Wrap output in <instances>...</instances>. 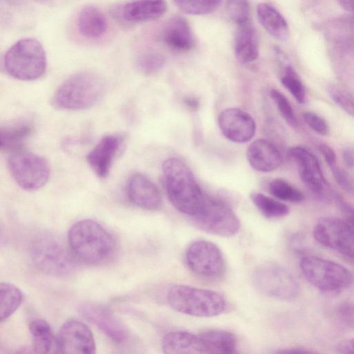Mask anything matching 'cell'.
I'll use <instances>...</instances> for the list:
<instances>
[{"mask_svg": "<svg viewBox=\"0 0 354 354\" xmlns=\"http://www.w3.org/2000/svg\"><path fill=\"white\" fill-rule=\"evenodd\" d=\"M167 8L165 0H136L123 6L122 15L127 21L145 22L160 18Z\"/></svg>", "mask_w": 354, "mask_h": 354, "instance_id": "21", "label": "cell"}, {"mask_svg": "<svg viewBox=\"0 0 354 354\" xmlns=\"http://www.w3.org/2000/svg\"><path fill=\"white\" fill-rule=\"evenodd\" d=\"M340 6L346 11L354 13V0H338Z\"/></svg>", "mask_w": 354, "mask_h": 354, "instance_id": "44", "label": "cell"}, {"mask_svg": "<svg viewBox=\"0 0 354 354\" xmlns=\"http://www.w3.org/2000/svg\"><path fill=\"white\" fill-rule=\"evenodd\" d=\"M289 153L297 162L304 184L315 194L322 196L326 182L317 158L308 149L299 146L291 148Z\"/></svg>", "mask_w": 354, "mask_h": 354, "instance_id": "18", "label": "cell"}, {"mask_svg": "<svg viewBox=\"0 0 354 354\" xmlns=\"http://www.w3.org/2000/svg\"><path fill=\"white\" fill-rule=\"evenodd\" d=\"M78 30L83 36L96 39L102 36L107 29L106 18L97 8L88 6L82 9L77 18Z\"/></svg>", "mask_w": 354, "mask_h": 354, "instance_id": "27", "label": "cell"}, {"mask_svg": "<svg viewBox=\"0 0 354 354\" xmlns=\"http://www.w3.org/2000/svg\"><path fill=\"white\" fill-rule=\"evenodd\" d=\"M236 59L242 64L256 60L259 56V44L257 32L250 24L241 26L237 30L234 41Z\"/></svg>", "mask_w": 354, "mask_h": 354, "instance_id": "24", "label": "cell"}, {"mask_svg": "<svg viewBox=\"0 0 354 354\" xmlns=\"http://www.w3.org/2000/svg\"><path fill=\"white\" fill-rule=\"evenodd\" d=\"M218 124L223 136L236 143L250 140L256 132L253 118L238 108H228L221 111L218 117Z\"/></svg>", "mask_w": 354, "mask_h": 354, "instance_id": "14", "label": "cell"}, {"mask_svg": "<svg viewBox=\"0 0 354 354\" xmlns=\"http://www.w3.org/2000/svg\"><path fill=\"white\" fill-rule=\"evenodd\" d=\"M165 63L161 54L148 52L140 55L136 60V66L144 74L150 75L160 71Z\"/></svg>", "mask_w": 354, "mask_h": 354, "instance_id": "35", "label": "cell"}, {"mask_svg": "<svg viewBox=\"0 0 354 354\" xmlns=\"http://www.w3.org/2000/svg\"><path fill=\"white\" fill-rule=\"evenodd\" d=\"M250 165L259 171L268 172L277 169L282 163V156L279 149L265 139L252 142L246 151Z\"/></svg>", "mask_w": 354, "mask_h": 354, "instance_id": "19", "label": "cell"}, {"mask_svg": "<svg viewBox=\"0 0 354 354\" xmlns=\"http://www.w3.org/2000/svg\"><path fill=\"white\" fill-rule=\"evenodd\" d=\"M167 300L176 311L199 317L221 315L229 307L227 299L218 292L182 284L169 289Z\"/></svg>", "mask_w": 354, "mask_h": 354, "instance_id": "4", "label": "cell"}, {"mask_svg": "<svg viewBox=\"0 0 354 354\" xmlns=\"http://www.w3.org/2000/svg\"><path fill=\"white\" fill-rule=\"evenodd\" d=\"M202 338L208 354L234 353L236 348V339L232 333L218 329L203 331L199 334Z\"/></svg>", "mask_w": 354, "mask_h": 354, "instance_id": "28", "label": "cell"}, {"mask_svg": "<svg viewBox=\"0 0 354 354\" xmlns=\"http://www.w3.org/2000/svg\"><path fill=\"white\" fill-rule=\"evenodd\" d=\"M253 283L263 295L279 300H291L299 293V283L288 269L274 263L263 264L254 271Z\"/></svg>", "mask_w": 354, "mask_h": 354, "instance_id": "10", "label": "cell"}, {"mask_svg": "<svg viewBox=\"0 0 354 354\" xmlns=\"http://www.w3.org/2000/svg\"><path fill=\"white\" fill-rule=\"evenodd\" d=\"M174 1L185 13L201 15L215 10L220 5L221 0H174Z\"/></svg>", "mask_w": 354, "mask_h": 354, "instance_id": "32", "label": "cell"}, {"mask_svg": "<svg viewBox=\"0 0 354 354\" xmlns=\"http://www.w3.org/2000/svg\"><path fill=\"white\" fill-rule=\"evenodd\" d=\"M277 353H286V354H292V353H313L310 351H308V350H306V349H304V348H288V349H285V350H283V351H278Z\"/></svg>", "mask_w": 354, "mask_h": 354, "instance_id": "45", "label": "cell"}, {"mask_svg": "<svg viewBox=\"0 0 354 354\" xmlns=\"http://www.w3.org/2000/svg\"><path fill=\"white\" fill-rule=\"evenodd\" d=\"M162 39L164 43L171 48L185 51L194 45V37L186 19L181 16L171 18L165 24Z\"/></svg>", "mask_w": 354, "mask_h": 354, "instance_id": "22", "label": "cell"}, {"mask_svg": "<svg viewBox=\"0 0 354 354\" xmlns=\"http://www.w3.org/2000/svg\"><path fill=\"white\" fill-rule=\"evenodd\" d=\"M67 240L77 260L88 264L104 262L113 255L115 249L113 236L93 219L75 222L68 232Z\"/></svg>", "mask_w": 354, "mask_h": 354, "instance_id": "2", "label": "cell"}, {"mask_svg": "<svg viewBox=\"0 0 354 354\" xmlns=\"http://www.w3.org/2000/svg\"><path fill=\"white\" fill-rule=\"evenodd\" d=\"M127 194L129 200L141 209L156 211L162 206V196L158 188L142 174H134L129 178Z\"/></svg>", "mask_w": 354, "mask_h": 354, "instance_id": "16", "label": "cell"}, {"mask_svg": "<svg viewBox=\"0 0 354 354\" xmlns=\"http://www.w3.org/2000/svg\"><path fill=\"white\" fill-rule=\"evenodd\" d=\"M8 167L16 183L26 191L40 189L50 176V167L44 157L21 149L10 153Z\"/></svg>", "mask_w": 354, "mask_h": 354, "instance_id": "9", "label": "cell"}, {"mask_svg": "<svg viewBox=\"0 0 354 354\" xmlns=\"http://www.w3.org/2000/svg\"><path fill=\"white\" fill-rule=\"evenodd\" d=\"M319 150L323 155L325 161L330 168L336 165V155L333 149L326 144H321L319 146Z\"/></svg>", "mask_w": 354, "mask_h": 354, "instance_id": "41", "label": "cell"}, {"mask_svg": "<svg viewBox=\"0 0 354 354\" xmlns=\"http://www.w3.org/2000/svg\"><path fill=\"white\" fill-rule=\"evenodd\" d=\"M3 64L13 78L31 81L46 72L47 60L41 44L34 38H24L14 44L6 53Z\"/></svg>", "mask_w": 354, "mask_h": 354, "instance_id": "6", "label": "cell"}, {"mask_svg": "<svg viewBox=\"0 0 354 354\" xmlns=\"http://www.w3.org/2000/svg\"><path fill=\"white\" fill-rule=\"evenodd\" d=\"M30 256L35 266L53 276H66L77 268V259L62 240L51 234L39 236L32 243Z\"/></svg>", "mask_w": 354, "mask_h": 354, "instance_id": "7", "label": "cell"}, {"mask_svg": "<svg viewBox=\"0 0 354 354\" xmlns=\"http://www.w3.org/2000/svg\"><path fill=\"white\" fill-rule=\"evenodd\" d=\"M303 117L306 123L316 133L322 136L328 134L329 127L322 118L313 112H306Z\"/></svg>", "mask_w": 354, "mask_h": 354, "instance_id": "38", "label": "cell"}, {"mask_svg": "<svg viewBox=\"0 0 354 354\" xmlns=\"http://www.w3.org/2000/svg\"><path fill=\"white\" fill-rule=\"evenodd\" d=\"M186 104L189 107L196 109L198 106V102L195 99L189 98L186 100Z\"/></svg>", "mask_w": 354, "mask_h": 354, "instance_id": "46", "label": "cell"}, {"mask_svg": "<svg viewBox=\"0 0 354 354\" xmlns=\"http://www.w3.org/2000/svg\"><path fill=\"white\" fill-rule=\"evenodd\" d=\"M162 348L167 354H208L200 335L187 331H172L162 340Z\"/></svg>", "mask_w": 354, "mask_h": 354, "instance_id": "20", "label": "cell"}, {"mask_svg": "<svg viewBox=\"0 0 354 354\" xmlns=\"http://www.w3.org/2000/svg\"><path fill=\"white\" fill-rule=\"evenodd\" d=\"M342 157L346 165L351 169H354V148L346 147L342 151Z\"/></svg>", "mask_w": 354, "mask_h": 354, "instance_id": "43", "label": "cell"}, {"mask_svg": "<svg viewBox=\"0 0 354 354\" xmlns=\"http://www.w3.org/2000/svg\"><path fill=\"white\" fill-rule=\"evenodd\" d=\"M281 82L298 103L304 102L306 95L304 86L291 66H288L285 68Z\"/></svg>", "mask_w": 354, "mask_h": 354, "instance_id": "34", "label": "cell"}, {"mask_svg": "<svg viewBox=\"0 0 354 354\" xmlns=\"http://www.w3.org/2000/svg\"><path fill=\"white\" fill-rule=\"evenodd\" d=\"M166 192L172 205L190 216L197 214L205 201V195L187 165L176 158L162 164Z\"/></svg>", "mask_w": 354, "mask_h": 354, "instance_id": "1", "label": "cell"}, {"mask_svg": "<svg viewBox=\"0 0 354 354\" xmlns=\"http://www.w3.org/2000/svg\"><path fill=\"white\" fill-rule=\"evenodd\" d=\"M336 351L339 353L354 354V337L339 343Z\"/></svg>", "mask_w": 354, "mask_h": 354, "instance_id": "42", "label": "cell"}, {"mask_svg": "<svg viewBox=\"0 0 354 354\" xmlns=\"http://www.w3.org/2000/svg\"><path fill=\"white\" fill-rule=\"evenodd\" d=\"M28 328L31 335L34 353L41 354L59 353L57 337L46 320L33 319L30 321Z\"/></svg>", "mask_w": 354, "mask_h": 354, "instance_id": "25", "label": "cell"}, {"mask_svg": "<svg viewBox=\"0 0 354 354\" xmlns=\"http://www.w3.org/2000/svg\"><path fill=\"white\" fill-rule=\"evenodd\" d=\"M270 96L284 120L290 125L296 126L297 120L294 111L285 95L277 89H272L270 91Z\"/></svg>", "mask_w": 354, "mask_h": 354, "instance_id": "37", "label": "cell"}, {"mask_svg": "<svg viewBox=\"0 0 354 354\" xmlns=\"http://www.w3.org/2000/svg\"><path fill=\"white\" fill-rule=\"evenodd\" d=\"M269 191L272 196L283 201L299 203L304 200L300 190L281 178L272 180L269 184Z\"/></svg>", "mask_w": 354, "mask_h": 354, "instance_id": "31", "label": "cell"}, {"mask_svg": "<svg viewBox=\"0 0 354 354\" xmlns=\"http://www.w3.org/2000/svg\"><path fill=\"white\" fill-rule=\"evenodd\" d=\"M185 261L194 274L208 280L221 279L226 270L221 250L214 243L206 240H196L189 245Z\"/></svg>", "mask_w": 354, "mask_h": 354, "instance_id": "12", "label": "cell"}, {"mask_svg": "<svg viewBox=\"0 0 354 354\" xmlns=\"http://www.w3.org/2000/svg\"><path fill=\"white\" fill-rule=\"evenodd\" d=\"M330 170L337 183L348 193L354 194V185L347 174L337 165Z\"/></svg>", "mask_w": 354, "mask_h": 354, "instance_id": "40", "label": "cell"}, {"mask_svg": "<svg viewBox=\"0 0 354 354\" xmlns=\"http://www.w3.org/2000/svg\"><path fill=\"white\" fill-rule=\"evenodd\" d=\"M226 10L230 19L239 26L250 24V8L248 0H226Z\"/></svg>", "mask_w": 354, "mask_h": 354, "instance_id": "33", "label": "cell"}, {"mask_svg": "<svg viewBox=\"0 0 354 354\" xmlns=\"http://www.w3.org/2000/svg\"><path fill=\"white\" fill-rule=\"evenodd\" d=\"M59 353L94 354L95 342L90 328L83 322L68 319L61 326L57 337Z\"/></svg>", "mask_w": 354, "mask_h": 354, "instance_id": "13", "label": "cell"}, {"mask_svg": "<svg viewBox=\"0 0 354 354\" xmlns=\"http://www.w3.org/2000/svg\"><path fill=\"white\" fill-rule=\"evenodd\" d=\"M332 100L346 113L354 117V96L344 88L332 86L328 88Z\"/></svg>", "mask_w": 354, "mask_h": 354, "instance_id": "36", "label": "cell"}, {"mask_svg": "<svg viewBox=\"0 0 354 354\" xmlns=\"http://www.w3.org/2000/svg\"><path fill=\"white\" fill-rule=\"evenodd\" d=\"M34 125L28 120L12 121L0 129L1 148L10 152L21 149L22 145L32 133Z\"/></svg>", "mask_w": 354, "mask_h": 354, "instance_id": "23", "label": "cell"}, {"mask_svg": "<svg viewBox=\"0 0 354 354\" xmlns=\"http://www.w3.org/2000/svg\"><path fill=\"white\" fill-rule=\"evenodd\" d=\"M123 143L124 138L120 135H106L89 151L86 156L87 162L97 176L105 178L109 175Z\"/></svg>", "mask_w": 354, "mask_h": 354, "instance_id": "15", "label": "cell"}, {"mask_svg": "<svg viewBox=\"0 0 354 354\" xmlns=\"http://www.w3.org/2000/svg\"><path fill=\"white\" fill-rule=\"evenodd\" d=\"M299 265L306 280L322 291L340 290L349 287L353 281V274L346 268L326 259L305 256Z\"/></svg>", "mask_w": 354, "mask_h": 354, "instance_id": "8", "label": "cell"}, {"mask_svg": "<svg viewBox=\"0 0 354 354\" xmlns=\"http://www.w3.org/2000/svg\"><path fill=\"white\" fill-rule=\"evenodd\" d=\"M82 316L109 338L122 343L128 337L125 326L106 308L97 304H85L80 309Z\"/></svg>", "mask_w": 354, "mask_h": 354, "instance_id": "17", "label": "cell"}, {"mask_svg": "<svg viewBox=\"0 0 354 354\" xmlns=\"http://www.w3.org/2000/svg\"><path fill=\"white\" fill-rule=\"evenodd\" d=\"M251 200L263 216L269 219H277L289 214V207L270 196L259 192L251 194Z\"/></svg>", "mask_w": 354, "mask_h": 354, "instance_id": "29", "label": "cell"}, {"mask_svg": "<svg viewBox=\"0 0 354 354\" xmlns=\"http://www.w3.org/2000/svg\"><path fill=\"white\" fill-rule=\"evenodd\" d=\"M104 80L91 71L77 73L57 88L52 98L53 106L63 111H79L92 107L104 96Z\"/></svg>", "mask_w": 354, "mask_h": 354, "instance_id": "3", "label": "cell"}, {"mask_svg": "<svg viewBox=\"0 0 354 354\" xmlns=\"http://www.w3.org/2000/svg\"><path fill=\"white\" fill-rule=\"evenodd\" d=\"M22 294L15 286L9 283L0 284V319L3 321L12 315L19 307Z\"/></svg>", "mask_w": 354, "mask_h": 354, "instance_id": "30", "label": "cell"}, {"mask_svg": "<svg viewBox=\"0 0 354 354\" xmlns=\"http://www.w3.org/2000/svg\"><path fill=\"white\" fill-rule=\"evenodd\" d=\"M192 220L201 230L225 237L236 234L241 226L239 219L227 203L207 196L203 206Z\"/></svg>", "mask_w": 354, "mask_h": 354, "instance_id": "11", "label": "cell"}, {"mask_svg": "<svg viewBox=\"0 0 354 354\" xmlns=\"http://www.w3.org/2000/svg\"><path fill=\"white\" fill-rule=\"evenodd\" d=\"M258 19L261 26L273 37L284 41L290 34L286 20L281 14L272 6L261 3L257 8Z\"/></svg>", "mask_w": 354, "mask_h": 354, "instance_id": "26", "label": "cell"}, {"mask_svg": "<svg viewBox=\"0 0 354 354\" xmlns=\"http://www.w3.org/2000/svg\"><path fill=\"white\" fill-rule=\"evenodd\" d=\"M338 204L343 218H320L314 227L313 236L323 246L354 258V207L343 199Z\"/></svg>", "mask_w": 354, "mask_h": 354, "instance_id": "5", "label": "cell"}, {"mask_svg": "<svg viewBox=\"0 0 354 354\" xmlns=\"http://www.w3.org/2000/svg\"><path fill=\"white\" fill-rule=\"evenodd\" d=\"M337 316L342 324L354 328V304H344L339 306Z\"/></svg>", "mask_w": 354, "mask_h": 354, "instance_id": "39", "label": "cell"}]
</instances>
